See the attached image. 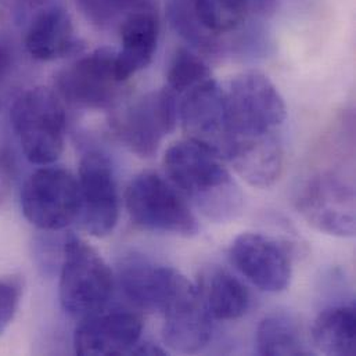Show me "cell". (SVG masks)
<instances>
[{"label": "cell", "instance_id": "1", "mask_svg": "<svg viewBox=\"0 0 356 356\" xmlns=\"http://www.w3.org/2000/svg\"><path fill=\"white\" fill-rule=\"evenodd\" d=\"M164 167L179 193L207 219L226 223L241 213L243 193L212 152L186 139L167 150Z\"/></svg>", "mask_w": 356, "mask_h": 356}, {"label": "cell", "instance_id": "2", "mask_svg": "<svg viewBox=\"0 0 356 356\" xmlns=\"http://www.w3.org/2000/svg\"><path fill=\"white\" fill-rule=\"evenodd\" d=\"M114 289V276L102 255L86 241L70 234L63 245L58 284L61 308L82 321L104 309Z\"/></svg>", "mask_w": 356, "mask_h": 356}, {"label": "cell", "instance_id": "3", "mask_svg": "<svg viewBox=\"0 0 356 356\" xmlns=\"http://www.w3.org/2000/svg\"><path fill=\"white\" fill-rule=\"evenodd\" d=\"M223 92L234 142L273 136L286 121L284 99L275 83L261 72L251 71L234 76Z\"/></svg>", "mask_w": 356, "mask_h": 356}, {"label": "cell", "instance_id": "4", "mask_svg": "<svg viewBox=\"0 0 356 356\" xmlns=\"http://www.w3.org/2000/svg\"><path fill=\"white\" fill-rule=\"evenodd\" d=\"M11 124L26 160L50 165L64 150L65 111L61 100L46 88L22 93L13 106Z\"/></svg>", "mask_w": 356, "mask_h": 356}, {"label": "cell", "instance_id": "5", "mask_svg": "<svg viewBox=\"0 0 356 356\" xmlns=\"http://www.w3.org/2000/svg\"><path fill=\"white\" fill-rule=\"evenodd\" d=\"M125 205L132 222L143 230L193 237L200 226L178 188L154 172H142L131 180Z\"/></svg>", "mask_w": 356, "mask_h": 356}, {"label": "cell", "instance_id": "6", "mask_svg": "<svg viewBox=\"0 0 356 356\" xmlns=\"http://www.w3.org/2000/svg\"><path fill=\"white\" fill-rule=\"evenodd\" d=\"M178 96L167 86L139 97L114 117L115 135L136 156L153 157L177 127Z\"/></svg>", "mask_w": 356, "mask_h": 356}, {"label": "cell", "instance_id": "7", "mask_svg": "<svg viewBox=\"0 0 356 356\" xmlns=\"http://www.w3.org/2000/svg\"><path fill=\"white\" fill-rule=\"evenodd\" d=\"M117 50L103 47L79 58L56 78L58 95L71 106L107 110L122 97L125 81L117 71Z\"/></svg>", "mask_w": 356, "mask_h": 356}, {"label": "cell", "instance_id": "8", "mask_svg": "<svg viewBox=\"0 0 356 356\" xmlns=\"http://www.w3.org/2000/svg\"><path fill=\"white\" fill-rule=\"evenodd\" d=\"M21 209L26 220L42 230L67 227L78 218V180L63 167L43 165L26 179Z\"/></svg>", "mask_w": 356, "mask_h": 356}, {"label": "cell", "instance_id": "9", "mask_svg": "<svg viewBox=\"0 0 356 356\" xmlns=\"http://www.w3.org/2000/svg\"><path fill=\"white\" fill-rule=\"evenodd\" d=\"M78 218L95 237L111 234L120 219V194L111 160L102 152L86 153L79 163Z\"/></svg>", "mask_w": 356, "mask_h": 356}, {"label": "cell", "instance_id": "10", "mask_svg": "<svg viewBox=\"0 0 356 356\" xmlns=\"http://www.w3.org/2000/svg\"><path fill=\"white\" fill-rule=\"evenodd\" d=\"M298 212L319 232L337 237L355 234L354 186L332 172L308 179L297 197Z\"/></svg>", "mask_w": 356, "mask_h": 356}, {"label": "cell", "instance_id": "11", "mask_svg": "<svg viewBox=\"0 0 356 356\" xmlns=\"http://www.w3.org/2000/svg\"><path fill=\"white\" fill-rule=\"evenodd\" d=\"M179 117L187 140L227 160L233 147L225 92L212 78L184 93L179 103Z\"/></svg>", "mask_w": 356, "mask_h": 356}, {"label": "cell", "instance_id": "12", "mask_svg": "<svg viewBox=\"0 0 356 356\" xmlns=\"http://www.w3.org/2000/svg\"><path fill=\"white\" fill-rule=\"evenodd\" d=\"M118 279L124 296L139 309L164 312L179 298L197 290L179 270L132 254L122 259Z\"/></svg>", "mask_w": 356, "mask_h": 356}, {"label": "cell", "instance_id": "13", "mask_svg": "<svg viewBox=\"0 0 356 356\" xmlns=\"http://www.w3.org/2000/svg\"><path fill=\"white\" fill-rule=\"evenodd\" d=\"M234 268L255 287L266 293L284 291L291 280L293 266L287 250L262 233H241L229 248Z\"/></svg>", "mask_w": 356, "mask_h": 356}, {"label": "cell", "instance_id": "14", "mask_svg": "<svg viewBox=\"0 0 356 356\" xmlns=\"http://www.w3.org/2000/svg\"><path fill=\"white\" fill-rule=\"evenodd\" d=\"M142 332L143 323L136 314L102 309L81 321L74 334V351L81 356L129 355Z\"/></svg>", "mask_w": 356, "mask_h": 356}, {"label": "cell", "instance_id": "15", "mask_svg": "<svg viewBox=\"0 0 356 356\" xmlns=\"http://www.w3.org/2000/svg\"><path fill=\"white\" fill-rule=\"evenodd\" d=\"M164 341L179 354H197L211 341V315L198 291H193L164 312Z\"/></svg>", "mask_w": 356, "mask_h": 356}, {"label": "cell", "instance_id": "16", "mask_svg": "<svg viewBox=\"0 0 356 356\" xmlns=\"http://www.w3.org/2000/svg\"><path fill=\"white\" fill-rule=\"evenodd\" d=\"M28 53L40 61H53L81 49L70 14L58 6L42 10L29 24L25 35Z\"/></svg>", "mask_w": 356, "mask_h": 356}, {"label": "cell", "instance_id": "17", "mask_svg": "<svg viewBox=\"0 0 356 356\" xmlns=\"http://www.w3.org/2000/svg\"><path fill=\"white\" fill-rule=\"evenodd\" d=\"M160 35V24L154 10L131 14L121 24L122 47L117 51V71L122 81L131 79L153 60Z\"/></svg>", "mask_w": 356, "mask_h": 356}, {"label": "cell", "instance_id": "18", "mask_svg": "<svg viewBox=\"0 0 356 356\" xmlns=\"http://www.w3.org/2000/svg\"><path fill=\"white\" fill-rule=\"evenodd\" d=\"M236 172L250 186L266 188L283 172V150L277 138L236 140L227 157Z\"/></svg>", "mask_w": 356, "mask_h": 356}, {"label": "cell", "instance_id": "19", "mask_svg": "<svg viewBox=\"0 0 356 356\" xmlns=\"http://www.w3.org/2000/svg\"><path fill=\"white\" fill-rule=\"evenodd\" d=\"M312 343L326 355L356 354V311L354 305H337L323 309L312 325Z\"/></svg>", "mask_w": 356, "mask_h": 356}, {"label": "cell", "instance_id": "20", "mask_svg": "<svg viewBox=\"0 0 356 356\" xmlns=\"http://www.w3.org/2000/svg\"><path fill=\"white\" fill-rule=\"evenodd\" d=\"M205 307L216 321H237L250 308V293L232 273L216 269L205 287Z\"/></svg>", "mask_w": 356, "mask_h": 356}, {"label": "cell", "instance_id": "21", "mask_svg": "<svg viewBox=\"0 0 356 356\" xmlns=\"http://www.w3.org/2000/svg\"><path fill=\"white\" fill-rule=\"evenodd\" d=\"M257 351L261 355H307L298 322L286 312L266 315L257 329Z\"/></svg>", "mask_w": 356, "mask_h": 356}, {"label": "cell", "instance_id": "22", "mask_svg": "<svg viewBox=\"0 0 356 356\" xmlns=\"http://www.w3.org/2000/svg\"><path fill=\"white\" fill-rule=\"evenodd\" d=\"M200 24L219 36L243 25L250 11L247 0H191Z\"/></svg>", "mask_w": 356, "mask_h": 356}, {"label": "cell", "instance_id": "23", "mask_svg": "<svg viewBox=\"0 0 356 356\" xmlns=\"http://www.w3.org/2000/svg\"><path fill=\"white\" fill-rule=\"evenodd\" d=\"M168 18L179 36L194 50L205 54H216L222 49L219 36L208 32L197 19L191 0H171Z\"/></svg>", "mask_w": 356, "mask_h": 356}, {"label": "cell", "instance_id": "24", "mask_svg": "<svg viewBox=\"0 0 356 356\" xmlns=\"http://www.w3.org/2000/svg\"><path fill=\"white\" fill-rule=\"evenodd\" d=\"M167 78L168 88L178 95H184L194 86L209 79L211 70L198 54L190 49L180 47L170 64Z\"/></svg>", "mask_w": 356, "mask_h": 356}, {"label": "cell", "instance_id": "25", "mask_svg": "<svg viewBox=\"0 0 356 356\" xmlns=\"http://www.w3.org/2000/svg\"><path fill=\"white\" fill-rule=\"evenodd\" d=\"M83 13L96 24L104 26L124 22L127 17L143 10H154L152 0H76Z\"/></svg>", "mask_w": 356, "mask_h": 356}, {"label": "cell", "instance_id": "26", "mask_svg": "<svg viewBox=\"0 0 356 356\" xmlns=\"http://www.w3.org/2000/svg\"><path fill=\"white\" fill-rule=\"evenodd\" d=\"M24 293L21 276L10 275L0 277V334L11 325L15 318Z\"/></svg>", "mask_w": 356, "mask_h": 356}, {"label": "cell", "instance_id": "27", "mask_svg": "<svg viewBox=\"0 0 356 356\" xmlns=\"http://www.w3.org/2000/svg\"><path fill=\"white\" fill-rule=\"evenodd\" d=\"M13 168L8 163L0 161V207L7 200L13 186Z\"/></svg>", "mask_w": 356, "mask_h": 356}, {"label": "cell", "instance_id": "28", "mask_svg": "<svg viewBox=\"0 0 356 356\" xmlns=\"http://www.w3.org/2000/svg\"><path fill=\"white\" fill-rule=\"evenodd\" d=\"M129 355H168L165 350H163L159 346H154L153 343H138L136 347L131 351Z\"/></svg>", "mask_w": 356, "mask_h": 356}, {"label": "cell", "instance_id": "29", "mask_svg": "<svg viewBox=\"0 0 356 356\" xmlns=\"http://www.w3.org/2000/svg\"><path fill=\"white\" fill-rule=\"evenodd\" d=\"M248 8L261 15H269L275 11L277 0H247Z\"/></svg>", "mask_w": 356, "mask_h": 356}, {"label": "cell", "instance_id": "30", "mask_svg": "<svg viewBox=\"0 0 356 356\" xmlns=\"http://www.w3.org/2000/svg\"><path fill=\"white\" fill-rule=\"evenodd\" d=\"M11 65V54L4 43L0 42V76L4 75Z\"/></svg>", "mask_w": 356, "mask_h": 356}]
</instances>
